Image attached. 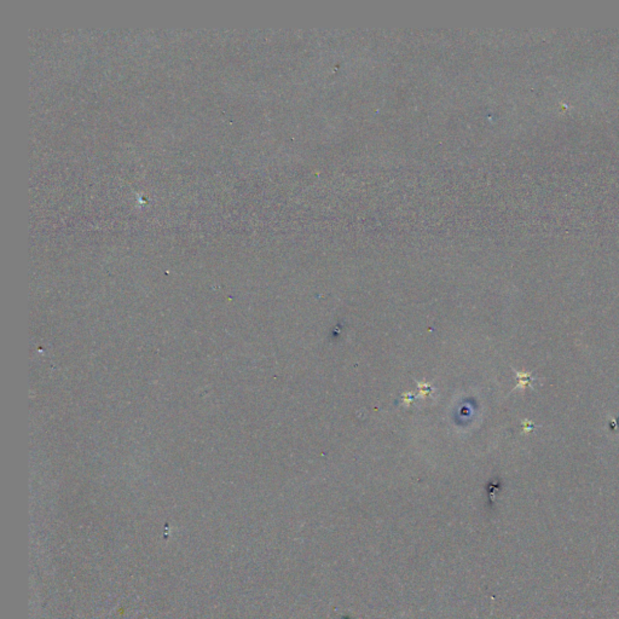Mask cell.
<instances>
[{
    "mask_svg": "<svg viewBox=\"0 0 619 619\" xmlns=\"http://www.w3.org/2000/svg\"><path fill=\"white\" fill-rule=\"evenodd\" d=\"M518 375V386L514 388V390H517V388H525L527 386H531V382L533 381V377L531 375L529 374V372H521V371H517Z\"/></svg>",
    "mask_w": 619,
    "mask_h": 619,
    "instance_id": "cell-1",
    "label": "cell"
},
{
    "mask_svg": "<svg viewBox=\"0 0 619 619\" xmlns=\"http://www.w3.org/2000/svg\"><path fill=\"white\" fill-rule=\"evenodd\" d=\"M524 425H525V428H524V431H525V432H529L530 429H532V427H533L532 423H530L529 421L524 422Z\"/></svg>",
    "mask_w": 619,
    "mask_h": 619,
    "instance_id": "cell-2",
    "label": "cell"
}]
</instances>
